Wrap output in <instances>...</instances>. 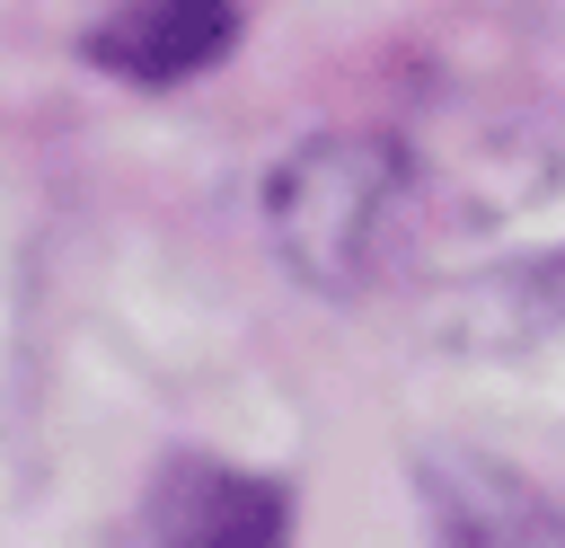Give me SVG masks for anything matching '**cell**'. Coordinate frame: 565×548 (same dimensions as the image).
<instances>
[{
	"label": "cell",
	"mask_w": 565,
	"mask_h": 548,
	"mask_svg": "<svg viewBox=\"0 0 565 548\" xmlns=\"http://www.w3.org/2000/svg\"><path fill=\"white\" fill-rule=\"evenodd\" d=\"M274 256L309 292H371L406 265L424 230V177L388 133H309L265 177Z\"/></svg>",
	"instance_id": "obj_1"
},
{
	"label": "cell",
	"mask_w": 565,
	"mask_h": 548,
	"mask_svg": "<svg viewBox=\"0 0 565 548\" xmlns=\"http://www.w3.org/2000/svg\"><path fill=\"white\" fill-rule=\"evenodd\" d=\"M115 548H291V486L203 460V451H177L141 486Z\"/></svg>",
	"instance_id": "obj_2"
},
{
	"label": "cell",
	"mask_w": 565,
	"mask_h": 548,
	"mask_svg": "<svg viewBox=\"0 0 565 548\" xmlns=\"http://www.w3.org/2000/svg\"><path fill=\"white\" fill-rule=\"evenodd\" d=\"M415 477H424V504L441 521V548H565L556 504L486 451H433Z\"/></svg>",
	"instance_id": "obj_3"
},
{
	"label": "cell",
	"mask_w": 565,
	"mask_h": 548,
	"mask_svg": "<svg viewBox=\"0 0 565 548\" xmlns=\"http://www.w3.org/2000/svg\"><path fill=\"white\" fill-rule=\"evenodd\" d=\"M238 35V9L230 0H115L97 27H88V53L115 71V80H194L230 53Z\"/></svg>",
	"instance_id": "obj_4"
}]
</instances>
